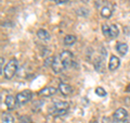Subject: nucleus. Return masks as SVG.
I'll list each match as a JSON object with an SVG mask.
<instances>
[{"label": "nucleus", "instance_id": "15", "mask_svg": "<svg viewBox=\"0 0 130 123\" xmlns=\"http://www.w3.org/2000/svg\"><path fill=\"white\" fill-rule=\"evenodd\" d=\"M37 36H38V38L41 39V40H48V39H50V34H49L47 31H44V30H39L37 32Z\"/></svg>", "mask_w": 130, "mask_h": 123}, {"label": "nucleus", "instance_id": "13", "mask_svg": "<svg viewBox=\"0 0 130 123\" xmlns=\"http://www.w3.org/2000/svg\"><path fill=\"white\" fill-rule=\"evenodd\" d=\"M116 50L119 52L121 56H125L128 51V45L124 43H117L116 45Z\"/></svg>", "mask_w": 130, "mask_h": 123}, {"label": "nucleus", "instance_id": "14", "mask_svg": "<svg viewBox=\"0 0 130 123\" xmlns=\"http://www.w3.org/2000/svg\"><path fill=\"white\" fill-rule=\"evenodd\" d=\"M1 123H14V119L11 114L3 112L1 114Z\"/></svg>", "mask_w": 130, "mask_h": 123}, {"label": "nucleus", "instance_id": "26", "mask_svg": "<svg viewBox=\"0 0 130 123\" xmlns=\"http://www.w3.org/2000/svg\"><path fill=\"white\" fill-rule=\"evenodd\" d=\"M91 123H98V122H91Z\"/></svg>", "mask_w": 130, "mask_h": 123}, {"label": "nucleus", "instance_id": "21", "mask_svg": "<svg viewBox=\"0 0 130 123\" xmlns=\"http://www.w3.org/2000/svg\"><path fill=\"white\" fill-rule=\"evenodd\" d=\"M3 62H5V59L1 58V73H3V71H5L3 70Z\"/></svg>", "mask_w": 130, "mask_h": 123}, {"label": "nucleus", "instance_id": "2", "mask_svg": "<svg viewBox=\"0 0 130 123\" xmlns=\"http://www.w3.org/2000/svg\"><path fill=\"white\" fill-rule=\"evenodd\" d=\"M16 71H18V61L15 59H12L10 62H8V64L6 65L3 74H5V77L7 80H11L12 77L15 75Z\"/></svg>", "mask_w": 130, "mask_h": 123}, {"label": "nucleus", "instance_id": "7", "mask_svg": "<svg viewBox=\"0 0 130 123\" xmlns=\"http://www.w3.org/2000/svg\"><path fill=\"white\" fill-rule=\"evenodd\" d=\"M52 69H53L54 73H61L62 71L65 70V67L63 65L62 61H61L60 57H55L53 60V63H52Z\"/></svg>", "mask_w": 130, "mask_h": 123}, {"label": "nucleus", "instance_id": "6", "mask_svg": "<svg viewBox=\"0 0 130 123\" xmlns=\"http://www.w3.org/2000/svg\"><path fill=\"white\" fill-rule=\"evenodd\" d=\"M128 118V112L126 111L124 108H119L117 109L115 112H114V119L118 122H123V121H126Z\"/></svg>", "mask_w": 130, "mask_h": 123}, {"label": "nucleus", "instance_id": "24", "mask_svg": "<svg viewBox=\"0 0 130 123\" xmlns=\"http://www.w3.org/2000/svg\"><path fill=\"white\" fill-rule=\"evenodd\" d=\"M125 123H130V119H128V120H126Z\"/></svg>", "mask_w": 130, "mask_h": 123}, {"label": "nucleus", "instance_id": "16", "mask_svg": "<svg viewBox=\"0 0 130 123\" xmlns=\"http://www.w3.org/2000/svg\"><path fill=\"white\" fill-rule=\"evenodd\" d=\"M75 42H76V36L74 35H66L64 38V44L66 46H72Z\"/></svg>", "mask_w": 130, "mask_h": 123}, {"label": "nucleus", "instance_id": "3", "mask_svg": "<svg viewBox=\"0 0 130 123\" xmlns=\"http://www.w3.org/2000/svg\"><path fill=\"white\" fill-rule=\"evenodd\" d=\"M102 32L105 37L107 38H114L118 36V27H117L115 24H112V25H107V24H103L102 25Z\"/></svg>", "mask_w": 130, "mask_h": 123}, {"label": "nucleus", "instance_id": "20", "mask_svg": "<svg viewBox=\"0 0 130 123\" xmlns=\"http://www.w3.org/2000/svg\"><path fill=\"white\" fill-rule=\"evenodd\" d=\"M51 1H54L56 3H64V2H66L67 0H51Z\"/></svg>", "mask_w": 130, "mask_h": 123}, {"label": "nucleus", "instance_id": "1", "mask_svg": "<svg viewBox=\"0 0 130 123\" xmlns=\"http://www.w3.org/2000/svg\"><path fill=\"white\" fill-rule=\"evenodd\" d=\"M70 105L66 101H54V105L50 108V113L53 116H63L67 112Z\"/></svg>", "mask_w": 130, "mask_h": 123}, {"label": "nucleus", "instance_id": "12", "mask_svg": "<svg viewBox=\"0 0 130 123\" xmlns=\"http://www.w3.org/2000/svg\"><path fill=\"white\" fill-rule=\"evenodd\" d=\"M59 91L62 93V95L67 96V95H70V94L73 92V88H72L71 85H68L66 83H61L59 85Z\"/></svg>", "mask_w": 130, "mask_h": 123}, {"label": "nucleus", "instance_id": "23", "mask_svg": "<svg viewBox=\"0 0 130 123\" xmlns=\"http://www.w3.org/2000/svg\"><path fill=\"white\" fill-rule=\"evenodd\" d=\"M126 92H127V93H130V84L127 86V87H126Z\"/></svg>", "mask_w": 130, "mask_h": 123}, {"label": "nucleus", "instance_id": "17", "mask_svg": "<svg viewBox=\"0 0 130 123\" xmlns=\"http://www.w3.org/2000/svg\"><path fill=\"white\" fill-rule=\"evenodd\" d=\"M95 94L98 96H100V97H105V96H106V92H105L104 88H102V87L95 88Z\"/></svg>", "mask_w": 130, "mask_h": 123}, {"label": "nucleus", "instance_id": "9", "mask_svg": "<svg viewBox=\"0 0 130 123\" xmlns=\"http://www.w3.org/2000/svg\"><path fill=\"white\" fill-rule=\"evenodd\" d=\"M119 64H120V60L117 58L116 56H111V59H109V62H108V70L109 71H115L119 68Z\"/></svg>", "mask_w": 130, "mask_h": 123}, {"label": "nucleus", "instance_id": "22", "mask_svg": "<svg viewBox=\"0 0 130 123\" xmlns=\"http://www.w3.org/2000/svg\"><path fill=\"white\" fill-rule=\"evenodd\" d=\"M104 1H102V0H98V2H96V7H99L100 5H102Z\"/></svg>", "mask_w": 130, "mask_h": 123}, {"label": "nucleus", "instance_id": "11", "mask_svg": "<svg viewBox=\"0 0 130 123\" xmlns=\"http://www.w3.org/2000/svg\"><path fill=\"white\" fill-rule=\"evenodd\" d=\"M112 13H113V7L112 5H105L102 10H101V15H102V18L104 19H109L112 16Z\"/></svg>", "mask_w": 130, "mask_h": 123}, {"label": "nucleus", "instance_id": "18", "mask_svg": "<svg viewBox=\"0 0 130 123\" xmlns=\"http://www.w3.org/2000/svg\"><path fill=\"white\" fill-rule=\"evenodd\" d=\"M20 123H31L30 118L28 116H23V117H20Z\"/></svg>", "mask_w": 130, "mask_h": 123}, {"label": "nucleus", "instance_id": "10", "mask_svg": "<svg viewBox=\"0 0 130 123\" xmlns=\"http://www.w3.org/2000/svg\"><path fill=\"white\" fill-rule=\"evenodd\" d=\"M56 91H58V89L55 87H44L38 93V95L41 96V97H50L52 95H54L56 93Z\"/></svg>", "mask_w": 130, "mask_h": 123}, {"label": "nucleus", "instance_id": "8", "mask_svg": "<svg viewBox=\"0 0 130 123\" xmlns=\"http://www.w3.org/2000/svg\"><path fill=\"white\" fill-rule=\"evenodd\" d=\"M5 102H6V106L8 107V109H9V110H13V109H15L16 105H19V104H18V100H16V97L12 96V95L7 96Z\"/></svg>", "mask_w": 130, "mask_h": 123}, {"label": "nucleus", "instance_id": "25", "mask_svg": "<svg viewBox=\"0 0 130 123\" xmlns=\"http://www.w3.org/2000/svg\"><path fill=\"white\" fill-rule=\"evenodd\" d=\"M83 1H84V2H88V1H89V0H83Z\"/></svg>", "mask_w": 130, "mask_h": 123}, {"label": "nucleus", "instance_id": "5", "mask_svg": "<svg viewBox=\"0 0 130 123\" xmlns=\"http://www.w3.org/2000/svg\"><path fill=\"white\" fill-rule=\"evenodd\" d=\"M59 57H60L61 61H62L63 65L65 67V69L70 68L71 65H72V63H73V55H72L71 51L65 50V51H63V52H61V55H60Z\"/></svg>", "mask_w": 130, "mask_h": 123}, {"label": "nucleus", "instance_id": "19", "mask_svg": "<svg viewBox=\"0 0 130 123\" xmlns=\"http://www.w3.org/2000/svg\"><path fill=\"white\" fill-rule=\"evenodd\" d=\"M53 60H54V58H48L47 60H46V64L47 67H52V63H53Z\"/></svg>", "mask_w": 130, "mask_h": 123}, {"label": "nucleus", "instance_id": "4", "mask_svg": "<svg viewBox=\"0 0 130 123\" xmlns=\"http://www.w3.org/2000/svg\"><path fill=\"white\" fill-rule=\"evenodd\" d=\"M31 96H32V94H31L30 91H28V89H25V91H23L22 93H19L18 95H16V100H18V104L20 106L26 104V102H28L31 99Z\"/></svg>", "mask_w": 130, "mask_h": 123}]
</instances>
